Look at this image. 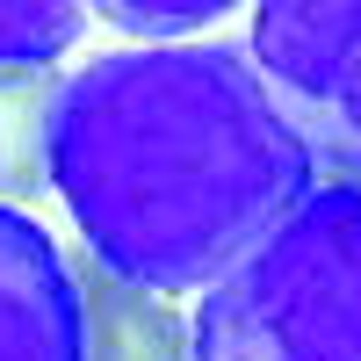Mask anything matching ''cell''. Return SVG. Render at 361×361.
<instances>
[{
  "instance_id": "3",
  "label": "cell",
  "mask_w": 361,
  "mask_h": 361,
  "mask_svg": "<svg viewBox=\"0 0 361 361\" xmlns=\"http://www.w3.org/2000/svg\"><path fill=\"white\" fill-rule=\"evenodd\" d=\"M246 66L304 145L311 180L361 188V8L347 0H275L253 8Z\"/></svg>"
},
{
  "instance_id": "7",
  "label": "cell",
  "mask_w": 361,
  "mask_h": 361,
  "mask_svg": "<svg viewBox=\"0 0 361 361\" xmlns=\"http://www.w3.org/2000/svg\"><path fill=\"white\" fill-rule=\"evenodd\" d=\"M87 29V8L66 0H0V73L15 66H58V51H73Z\"/></svg>"
},
{
  "instance_id": "1",
  "label": "cell",
  "mask_w": 361,
  "mask_h": 361,
  "mask_svg": "<svg viewBox=\"0 0 361 361\" xmlns=\"http://www.w3.org/2000/svg\"><path fill=\"white\" fill-rule=\"evenodd\" d=\"M51 188L102 275L217 289L318 180L238 44L109 51L58 80Z\"/></svg>"
},
{
  "instance_id": "8",
  "label": "cell",
  "mask_w": 361,
  "mask_h": 361,
  "mask_svg": "<svg viewBox=\"0 0 361 361\" xmlns=\"http://www.w3.org/2000/svg\"><path fill=\"white\" fill-rule=\"evenodd\" d=\"M109 29L137 37V51H166V44H202V29H217L231 8L224 0H180V8H137V0H116V8H94Z\"/></svg>"
},
{
  "instance_id": "6",
  "label": "cell",
  "mask_w": 361,
  "mask_h": 361,
  "mask_svg": "<svg viewBox=\"0 0 361 361\" xmlns=\"http://www.w3.org/2000/svg\"><path fill=\"white\" fill-rule=\"evenodd\" d=\"M51 102L58 66L0 73V209H22L51 188Z\"/></svg>"
},
{
  "instance_id": "5",
  "label": "cell",
  "mask_w": 361,
  "mask_h": 361,
  "mask_svg": "<svg viewBox=\"0 0 361 361\" xmlns=\"http://www.w3.org/2000/svg\"><path fill=\"white\" fill-rule=\"evenodd\" d=\"M73 296H80V361H195L188 318L173 311V296L130 289L102 275L94 260L73 275Z\"/></svg>"
},
{
  "instance_id": "4",
  "label": "cell",
  "mask_w": 361,
  "mask_h": 361,
  "mask_svg": "<svg viewBox=\"0 0 361 361\" xmlns=\"http://www.w3.org/2000/svg\"><path fill=\"white\" fill-rule=\"evenodd\" d=\"M0 361H80L73 267L29 209H0Z\"/></svg>"
},
{
  "instance_id": "2",
  "label": "cell",
  "mask_w": 361,
  "mask_h": 361,
  "mask_svg": "<svg viewBox=\"0 0 361 361\" xmlns=\"http://www.w3.org/2000/svg\"><path fill=\"white\" fill-rule=\"evenodd\" d=\"M195 361H361V188H318L202 289Z\"/></svg>"
}]
</instances>
